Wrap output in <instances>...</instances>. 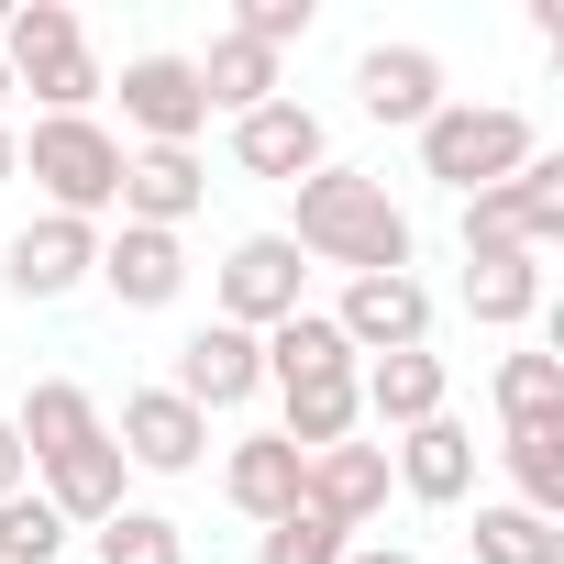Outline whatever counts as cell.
<instances>
[{"instance_id":"6da1fadb","label":"cell","mask_w":564,"mask_h":564,"mask_svg":"<svg viewBox=\"0 0 564 564\" xmlns=\"http://www.w3.org/2000/svg\"><path fill=\"white\" fill-rule=\"evenodd\" d=\"M289 243L322 254V265H344V276H410V254H421L410 210H399L388 177H366V166H322V177H300V221H289Z\"/></svg>"},{"instance_id":"7a4b0ae2","label":"cell","mask_w":564,"mask_h":564,"mask_svg":"<svg viewBox=\"0 0 564 564\" xmlns=\"http://www.w3.org/2000/svg\"><path fill=\"white\" fill-rule=\"evenodd\" d=\"M0 67H12V89L45 100V122H78L111 89L100 56H89V23L67 12V0H12V12H0Z\"/></svg>"},{"instance_id":"3957f363","label":"cell","mask_w":564,"mask_h":564,"mask_svg":"<svg viewBox=\"0 0 564 564\" xmlns=\"http://www.w3.org/2000/svg\"><path fill=\"white\" fill-rule=\"evenodd\" d=\"M542 155V133L520 122V111H498V100H443L432 122H421V177H443V188H498V177H520Z\"/></svg>"},{"instance_id":"277c9868","label":"cell","mask_w":564,"mask_h":564,"mask_svg":"<svg viewBox=\"0 0 564 564\" xmlns=\"http://www.w3.org/2000/svg\"><path fill=\"white\" fill-rule=\"evenodd\" d=\"M122 155H133V144H122L111 122H89V111L23 133V177L56 199V221H100V210H122Z\"/></svg>"},{"instance_id":"5b68a950","label":"cell","mask_w":564,"mask_h":564,"mask_svg":"<svg viewBox=\"0 0 564 564\" xmlns=\"http://www.w3.org/2000/svg\"><path fill=\"white\" fill-rule=\"evenodd\" d=\"M553 254L564 243V155H531L520 177H498V188H476L465 199V254Z\"/></svg>"},{"instance_id":"8992f818","label":"cell","mask_w":564,"mask_h":564,"mask_svg":"<svg viewBox=\"0 0 564 564\" xmlns=\"http://www.w3.org/2000/svg\"><path fill=\"white\" fill-rule=\"evenodd\" d=\"M300 289H311V265H300V243H289V232H243V243L221 254V322H232V333H254V344H265L276 322H300V311H311Z\"/></svg>"},{"instance_id":"52a82bcc","label":"cell","mask_w":564,"mask_h":564,"mask_svg":"<svg viewBox=\"0 0 564 564\" xmlns=\"http://www.w3.org/2000/svg\"><path fill=\"white\" fill-rule=\"evenodd\" d=\"M333 333L355 344V366H377V355H421V344H432V289H421V276H344Z\"/></svg>"},{"instance_id":"ba28073f","label":"cell","mask_w":564,"mask_h":564,"mask_svg":"<svg viewBox=\"0 0 564 564\" xmlns=\"http://www.w3.org/2000/svg\"><path fill=\"white\" fill-rule=\"evenodd\" d=\"M100 276V221H23L12 243H0V289L12 300H67V289H89Z\"/></svg>"},{"instance_id":"9c48e42d","label":"cell","mask_w":564,"mask_h":564,"mask_svg":"<svg viewBox=\"0 0 564 564\" xmlns=\"http://www.w3.org/2000/svg\"><path fill=\"white\" fill-rule=\"evenodd\" d=\"M111 454H122L133 476H199L210 421H199L177 388H133V399H122V421H111Z\"/></svg>"},{"instance_id":"30bf717a","label":"cell","mask_w":564,"mask_h":564,"mask_svg":"<svg viewBox=\"0 0 564 564\" xmlns=\"http://www.w3.org/2000/svg\"><path fill=\"white\" fill-rule=\"evenodd\" d=\"M232 166H243V177H276V188H300V177H322V166H333V133H322V111H311V100L276 89L265 111H243V122H232Z\"/></svg>"},{"instance_id":"8fae6325","label":"cell","mask_w":564,"mask_h":564,"mask_svg":"<svg viewBox=\"0 0 564 564\" xmlns=\"http://www.w3.org/2000/svg\"><path fill=\"white\" fill-rule=\"evenodd\" d=\"M199 421L210 410H243V399H265V344L254 333H232V322H199L188 344H177V377H166Z\"/></svg>"},{"instance_id":"7c38bea8","label":"cell","mask_w":564,"mask_h":564,"mask_svg":"<svg viewBox=\"0 0 564 564\" xmlns=\"http://www.w3.org/2000/svg\"><path fill=\"white\" fill-rule=\"evenodd\" d=\"M199 199H210L199 144H133V155H122V221H144V232H188Z\"/></svg>"},{"instance_id":"4fadbf2b","label":"cell","mask_w":564,"mask_h":564,"mask_svg":"<svg viewBox=\"0 0 564 564\" xmlns=\"http://www.w3.org/2000/svg\"><path fill=\"white\" fill-rule=\"evenodd\" d=\"M355 111L421 133V122L443 111V56H432V45H366V56H355Z\"/></svg>"},{"instance_id":"5bb4252c","label":"cell","mask_w":564,"mask_h":564,"mask_svg":"<svg viewBox=\"0 0 564 564\" xmlns=\"http://www.w3.org/2000/svg\"><path fill=\"white\" fill-rule=\"evenodd\" d=\"M122 122H133L144 144H199V122H210L199 67H188V56H133V67H122Z\"/></svg>"},{"instance_id":"9a60e30c","label":"cell","mask_w":564,"mask_h":564,"mask_svg":"<svg viewBox=\"0 0 564 564\" xmlns=\"http://www.w3.org/2000/svg\"><path fill=\"white\" fill-rule=\"evenodd\" d=\"M12 443H23V465H56V454L111 443V421H100V399H89L78 377H34L23 410H12Z\"/></svg>"},{"instance_id":"2e32d148","label":"cell","mask_w":564,"mask_h":564,"mask_svg":"<svg viewBox=\"0 0 564 564\" xmlns=\"http://www.w3.org/2000/svg\"><path fill=\"white\" fill-rule=\"evenodd\" d=\"M476 454H487V443H476V432H465V421L443 410V421L399 432V454H388V487H410L421 509H454V498L476 487Z\"/></svg>"},{"instance_id":"e0dca14e","label":"cell","mask_w":564,"mask_h":564,"mask_svg":"<svg viewBox=\"0 0 564 564\" xmlns=\"http://www.w3.org/2000/svg\"><path fill=\"white\" fill-rule=\"evenodd\" d=\"M300 509H322L333 531H366L388 509V443H333L300 465Z\"/></svg>"},{"instance_id":"ac0fdd59","label":"cell","mask_w":564,"mask_h":564,"mask_svg":"<svg viewBox=\"0 0 564 564\" xmlns=\"http://www.w3.org/2000/svg\"><path fill=\"white\" fill-rule=\"evenodd\" d=\"M100 289H111L122 311H166V300L188 289V243H177V232H144V221H122V232L100 243Z\"/></svg>"},{"instance_id":"d6986e66","label":"cell","mask_w":564,"mask_h":564,"mask_svg":"<svg viewBox=\"0 0 564 564\" xmlns=\"http://www.w3.org/2000/svg\"><path fill=\"white\" fill-rule=\"evenodd\" d=\"M300 465H311V454H300L289 432H243V443L221 454V498L265 531V520H289V509H300Z\"/></svg>"},{"instance_id":"ffe728a7","label":"cell","mask_w":564,"mask_h":564,"mask_svg":"<svg viewBox=\"0 0 564 564\" xmlns=\"http://www.w3.org/2000/svg\"><path fill=\"white\" fill-rule=\"evenodd\" d=\"M443 399H454V377H443V355H432V344H421V355H377V366L355 377V410H377L388 432L443 421Z\"/></svg>"},{"instance_id":"44dd1931","label":"cell","mask_w":564,"mask_h":564,"mask_svg":"<svg viewBox=\"0 0 564 564\" xmlns=\"http://www.w3.org/2000/svg\"><path fill=\"white\" fill-rule=\"evenodd\" d=\"M34 476H45V509H56L67 531H100V520L122 509V476H133V465H122L111 443H89V454H56V465H34Z\"/></svg>"},{"instance_id":"7402d4cb","label":"cell","mask_w":564,"mask_h":564,"mask_svg":"<svg viewBox=\"0 0 564 564\" xmlns=\"http://www.w3.org/2000/svg\"><path fill=\"white\" fill-rule=\"evenodd\" d=\"M465 311L487 322V333H520L531 311H542V254H465Z\"/></svg>"},{"instance_id":"603a6c76","label":"cell","mask_w":564,"mask_h":564,"mask_svg":"<svg viewBox=\"0 0 564 564\" xmlns=\"http://www.w3.org/2000/svg\"><path fill=\"white\" fill-rule=\"evenodd\" d=\"M188 67H199V100H210V111H232V122L276 100V56H265V45H243V34H210V56H188Z\"/></svg>"},{"instance_id":"cb8c5ba5","label":"cell","mask_w":564,"mask_h":564,"mask_svg":"<svg viewBox=\"0 0 564 564\" xmlns=\"http://www.w3.org/2000/svg\"><path fill=\"white\" fill-rule=\"evenodd\" d=\"M498 465H509V487H520L531 520L564 509V421H509V432H498Z\"/></svg>"},{"instance_id":"d4e9b609","label":"cell","mask_w":564,"mask_h":564,"mask_svg":"<svg viewBox=\"0 0 564 564\" xmlns=\"http://www.w3.org/2000/svg\"><path fill=\"white\" fill-rule=\"evenodd\" d=\"M355 366V344L333 333V311H300V322H276L265 333V388H289V377H333Z\"/></svg>"},{"instance_id":"484cf974","label":"cell","mask_w":564,"mask_h":564,"mask_svg":"<svg viewBox=\"0 0 564 564\" xmlns=\"http://www.w3.org/2000/svg\"><path fill=\"white\" fill-rule=\"evenodd\" d=\"M89 553H100V564H188V531H177L166 509H133V498H122V509L89 531Z\"/></svg>"},{"instance_id":"4316f807","label":"cell","mask_w":564,"mask_h":564,"mask_svg":"<svg viewBox=\"0 0 564 564\" xmlns=\"http://www.w3.org/2000/svg\"><path fill=\"white\" fill-rule=\"evenodd\" d=\"M476 564H564V531L531 520L520 498H498V509H476Z\"/></svg>"},{"instance_id":"83f0119b","label":"cell","mask_w":564,"mask_h":564,"mask_svg":"<svg viewBox=\"0 0 564 564\" xmlns=\"http://www.w3.org/2000/svg\"><path fill=\"white\" fill-rule=\"evenodd\" d=\"M498 421H564V355H498Z\"/></svg>"},{"instance_id":"f1b7e54d","label":"cell","mask_w":564,"mask_h":564,"mask_svg":"<svg viewBox=\"0 0 564 564\" xmlns=\"http://www.w3.org/2000/svg\"><path fill=\"white\" fill-rule=\"evenodd\" d=\"M67 553V520L45 509V487H12L0 498V564H56Z\"/></svg>"},{"instance_id":"f546056e","label":"cell","mask_w":564,"mask_h":564,"mask_svg":"<svg viewBox=\"0 0 564 564\" xmlns=\"http://www.w3.org/2000/svg\"><path fill=\"white\" fill-rule=\"evenodd\" d=\"M355 553V531H333L322 509H289V520H265V542H254V564H344Z\"/></svg>"},{"instance_id":"4dcf8cb0","label":"cell","mask_w":564,"mask_h":564,"mask_svg":"<svg viewBox=\"0 0 564 564\" xmlns=\"http://www.w3.org/2000/svg\"><path fill=\"white\" fill-rule=\"evenodd\" d=\"M12 487H34V465H23V443H12V410H0V498Z\"/></svg>"},{"instance_id":"1f68e13d","label":"cell","mask_w":564,"mask_h":564,"mask_svg":"<svg viewBox=\"0 0 564 564\" xmlns=\"http://www.w3.org/2000/svg\"><path fill=\"white\" fill-rule=\"evenodd\" d=\"M12 177H23V133H12V122H0V188H12Z\"/></svg>"},{"instance_id":"d6a6232c","label":"cell","mask_w":564,"mask_h":564,"mask_svg":"<svg viewBox=\"0 0 564 564\" xmlns=\"http://www.w3.org/2000/svg\"><path fill=\"white\" fill-rule=\"evenodd\" d=\"M344 564H421V553H388V542H355Z\"/></svg>"},{"instance_id":"836d02e7","label":"cell","mask_w":564,"mask_h":564,"mask_svg":"<svg viewBox=\"0 0 564 564\" xmlns=\"http://www.w3.org/2000/svg\"><path fill=\"white\" fill-rule=\"evenodd\" d=\"M0 122H12V67H0Z\"/></svg>"}]
</instances>
